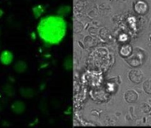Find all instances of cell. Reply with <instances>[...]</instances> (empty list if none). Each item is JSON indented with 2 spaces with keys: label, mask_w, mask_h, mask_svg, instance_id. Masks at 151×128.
I'll list each match as a JSON object with an SVG mask.
<instances>
[{
  "label": "cell",
  "mask_w": 151,
  "mask_h": 128,
  "mask_svg": "<svg viewBox=\"0 0 151 128\" xmlns=\"http://www.w3.org/2000/svg\"><path fill=\"white\" fill-rule=\"evenodd\" d=\"M66 33L65 24L59 19L50 18L40 24L38 33L47 44H58L62 40Z\"/></svg>",
  "instance_id": "cell-1"
},
{
  "label": "cell",
  "mask_w": 151,
  "mask_h": 128,
  "mask_svg": "<svg viewBox=\"0 0 151 128\" xmlns=\"http://www.w3.org/2000/svg\"><path fill=\"white\" fill-rule=\"evenodd\" d=\"M14 54L10 50H4L0 54V62L4 65H9L14 61Z\"/></svg>",
  "instance_id": "cell-2"
},
{
  "label": "cell",
  "mask_w": 151,
  "mask_h": 128,
  "mask_svg": "<svg viewBox=\"0 0 151 128\" xmlns=\"http://www.w3.org/2000/svg\"><path fill=\"white\" fill-rule=\"evenodd\" d=\"M26 110V105L23 101L17 100L15 101L11 105V110L17 115H21L24 113Z\"/></svg>",
  "instance_id": "cell-3"
},
{
  "label": "cell",
  "mask_w": 151,
  "mask_h": 128,
  "mask_svg": "<svg viewBox=\"0 0 151 128\" xmlns=\"http://www.w3.org/2000/svg\"><path fill=\"white\" fill-rule=\"evenodd\" d=\"M27 68H28L27 64L24 61L19 60L14 65V70L17 73H24L27 71Z\"/></svg>",
  "instance_id": "cell-4"
},
{
  "label": "cell",
  "mask_w": 151,
  "mask_h": 128,
  "mask_svg": "<svg viewBox=\"0 0 151 128\" xmlns=\"http://www.w3.org/2000/svg\"><path fill=\"white\" fill-rule=\"evenodd\" d=\"M20 94L22 97L25 99H31L35 96V91L34 90L31 89V88H21L19 91Z\"/></svg>",
  "instance_id": "cell-5"
},
{
  "label": "cell",
  "mask_w": 151,
  "mask_h": 128,
  "mask_svg": "<svg viewBox=\"0 0 151 128\" xmlns=\"http://www.w3.org/2000/svg\"><path fill=\"white\" fill-rule=\"evenodd\" d=\"M43 13H44V9H43L41 5H38V6H36L33 8V15L35 16L36 18L40 17Z\"/></svg>",
  "instance_id": "cell-6"
},
{
  "label": "cell",
  "mask_w": 151,
  "mask_h": 128,
  "mask_svg": "<svg viewBox=\"0 0 151 128\" xmlns=\"http://www.w3.org/2000/svg\"><path fill=\"white\" fill-rule=\"evenodd\" d=\"M3 91L8 96H12L14 94V92H15L14 91V88L11 85H6V86L4 87Z\"/></svg>",
  "instance_id": "cell-7"
},
{
  "label": "cell",
  "mask_w": 151,
  "mask_h": 128,
  "mask_svg": "<svg viewBox=\"0 0 151 128\" xmlns=\"http://www.w3.org/2000/svg\"><path fill=\"white\" fill-rule=\"evenodd\" d=\"M145 89L147 93L151 94V80L150 81H147L146 83H145Z\"/></svg>",
  "instance_id": "cell-8"
},
{
  "label": "cell",
  "mask_w": 151,
  "mask_h": 128,
  "mask_svg": "<svg viewBox=\"0 0 151 128\" xmlns=\"http://www.w3.org/2000/svg\"><path fill=\"white\" fill-rule=\"evenodd\" d=\"M3 14H4L3 11H2V10L1 9V8H0V18H1V17H2V16H3Z\"/></svg>",
  "instance_id": "cell-9"
}]
</instances>
